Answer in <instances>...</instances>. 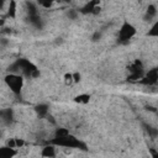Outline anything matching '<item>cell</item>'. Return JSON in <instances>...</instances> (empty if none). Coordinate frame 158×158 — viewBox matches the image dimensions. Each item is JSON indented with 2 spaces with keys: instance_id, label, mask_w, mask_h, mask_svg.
Masks as SVG:
<instances>
[{
  "instance_id": "cell-1",
  "label": "cell",
  "mask_w": 158,
  "mask_h": 158,
  "mask_svg": "<svg viewBox=\"0 0 158 158\" xmlns=\"http://www.w3.org/2000/svg\"><path fill=\"white\" fill-rule=\"evenodd\" d=\"M5 84L14 94H20L23 88V75L19 73H10L5 77Z\"/></svg>"
},
{
  "instance_id": "cell-2",
  "label": "cell",
  "mask_w": 158,
  "mask_h": 158,
  "mask_svg": "<svg viewBox=\"0 0 158 158\" xmlns=\"http://www.w3.org/2000/svg\"><path fill=\"white\" fill-rule=\"evenodd\" d=\"M51 143L56 144V146H62L65 148H85V144L79 138L72 136L70 133L62 138H53L51 141Z\"/></svg>"
},
{
  "instance_id": "cell-3",
  "label": "cell",
  "mask_w": 158,
  "mask_h": 158,
  "mask_svg": "<svg viewBox=\"0 0 158 158\" xmlns=\"http://www.w3.org/2000/svg\"><path fill=\"white\" fill-rule=\"evenodd\" d=\"M136 32H137L136 27H135L131 22L125 21V22L121 25L120 30H118V35H117L118 42H121V43H126V42H128L130 40L133 38V36L136 35Z\"/></svg>"
},
{
  "instance_id": "cell-4",
  "label": "cell",
  "mask_w": 158,
  "mask_h": 158,
  "mask_svg": "<svg viewBox=\"0 0 158 158\" xmlns=\"http://www.w3.org/2000/svg\"><path fill=\"white\" fill-rule=\"evenodd\" d=\"M143 85H154L158 83V68H152L147 72H144L143 78L139 81Z\"/></svg>"
},
{
  "instance_id": "cell-5",
  "label": "cell",
  "mask_w": 158,
  "mask_h": 158,
  "mask_svg": "<svg viewBox=\"0 0 158 158\" xmlns=\"http://www.w3.org/2000/svg\"><path fill=\"white\" fill-rule=\"evenodd\" d=\"M80 11L83 14H98L100 11V0H89Z\"/></svg>"
},
{
  "instance_id": "cell-6",
  "label": "cell",
  "mask_w": 158,
  "mask_h": 158,
  "mask_svg": "<svg viewBox=\"0 0 158 158\" xmlns=\"http://www.w3.org/2000/svg\"><path fill=\"white\" fill-rule=\"evenodd\" d=\"M128 72L130 73H144L143 63L139 59H135L132 63L128 64Z\"/></svg>"
},
{
  "instance_id": "cell-7",
  "label": "cell",
  "mask_w": 158,
  "mask_h": 158,
  "mask_svg": "<svg viewBox=\"0 0 158 158\" xmlns=\"http://www.w3.org/2000/svg\"><path fill=\"white\" fill-rule=\"evenodd\" d=\"M16 12H17V4L15 0H9L7 1V7H6V15L11 19L16 17Z\"/></svg>"
},
{
  "instance_id": "cell-8",
  "label": "cell",
  "mask_w": 158,
  "mask_h": 158,
  "mask_svg": "<svg viewBox=\"0 0 158 158\" xmlns=\"http://www.w3.org/2000/svg\"><path fill=\"white\" fill-rule=\"evenodd\" d=\"M16 154H17L16 148H12V147H9V146L0 148V157H2V158H11Z\"/></svg>"
},
{
  "instance_id": "cell-9",
  "label": "cell",
  "mask_w": 158,
  "mask_h": 158,
  "mask_svg": "<svg viewBox=\"0 0 158 158\" xmlns=\"http://www.w3.org/2000/svg\"><path fill=\"white\" fill-rule=\"evenodd\" d=\"M41 156L42 157H56V148L53 146H46L42 148V152H41Z\"/></svg>"
},
{
  "instance_id": "cell-10",
  "label": "cell",
  "mask_w": 158,
  "mask_h": 158,
  "mask_svg": "<svg viewBox=\"0 0 158 158\" xmlns=\"http://www.w3.org/2000/svg\"><path fill=\"white\" fill-rule=\"evenodd\" d=\"M156 15H157V7H156L153 4L148 5V7H147V10H146L144 19H146V20H152L153 17H156Z\"/></svg>"
},
{
  "instance_id": "cell-11",
  "label": "cell",
  "mask_w": 158,
  "mask_h": 158,
  "mask_svg": "<svg viewBox=\"0 0 158 158\" xmlns=\"http://www.w3.org/2000/svg\"><path fill=\"white\" fill-rule=\"evenodd\" d=\"M74 101L78 102V104H88L90 101V95L86 94V93H83V94H79L74 98Z\"/></svg>"
},
{
  "instance_id": "cell-12",
  "label": "cell",
  "mask_w": 158,
  "mask_h": 158,
  "mask_svg": "<svg viewBox=\"0 0 158 158\" xmlns=\"http://www.w3.org/2000/svg\"><path fill=\"white\" fill-rule=\"evenodd\" d=\"M36 112L40 117H44L48 115V106L44 105V104H41L38 106H36Z\"/></svg>"
},
{
  "instance_id": "cell-13",
  "label": "cell",
  "mask_w": 158,
  "mask_h": 158,
  "mask_svg": "<svg viewBox=\"0 0 158 158\" xmlns=\"http://www.w3.org/2000/svg\"><path fill=\"white\" fill-rule=\"evenodd\" d=\"M147 36L149 37H158V20L153 22V25L149 27L148 32H147Z\"/></svg>"
},
{
  "instance_id": "cell-14",
  "label": "cell",
  "mask_w": 158,
  "mask_h": 158,
  "mask_svg": "<svg viewBox=\"0 0 158 158\" xmlns=\"http://www.w3.org/2000/svg\"><path fill=\"white\" fill-rule=\"evenodd\" d=\"M69 133H70V132H69L67 128L59 127V128H56V131H54V138H62V137L68 136Z\"/></svg>"
},
{
  "instance_id": "cell-15",
  "label": "cell",
  "mask_w": 158,
  "mask_h": 158,
  "mask_svg": "<svg viewBox=\"0 0 158 158\" xmlns=\"http://www.w3.org/2000/svg\"><path fill=\"white\" fill-rule=\"evenodd\" d=\"M64 83H65L67 85L75 84V83H74V78H73V73H65V74H64Z\"/></svg>"
},
{
  "instance_id": "cell-16",
  "label": "cell",
  "mask_w": 158,
  "mask_h": 158,
  "mask_svg": "<svg viewBox=\"0 0 158 158\" xmlns=\"http://www.w3.org/2000/svg\"><path fill=\"white\" fill-rule=\"evenodd\" d=\"M54 1H56V0H38V4H40L42 7L48 9V7L52 6V4H53Z\"/></svg>"
},
{
  "instance_id": "cell-17",
  "label": "cell",
  "mask_w": 158,
  "mask_h": 158,
  "mask_svg": "<svg viewBox=\"0 0 158 158\" xmlns=\"http://www.w3.org/2000/svg\"><path fill=\"white\" fill-rule=\"evenodd\" d=\"M73 78H74V83H79L80 81V74L78 72L73 73Z\"/></svg>"
},
{
  "instance_id": "cell-18",
  "label": "cell",
  "mask_w": 158,
  "mask_h": 158,
  "mask_svg": "<svg viewBox=\"0 0 158 158\" xmlns=\"http://www.w3.org/2000/svg\"><path fill=\"white\" fill-rule=\"evenodd\" d=\"M64 1H69V0H64Z\"/></svg>"
}]
</instances>
